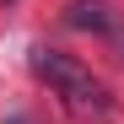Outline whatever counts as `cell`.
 <instances>
[{"label": "cell", "instance_id": "3", "mask_svg": "<svg viewBox=\"0 0 124 124\" xmlns=\"http://www.w3.org/2000/svg\"><path fill=\"white\" fill-rule=\"evenodd\" d=\"M6 124H32V119H27V113H11V119H6Z\"/></svg>", "mask_w": 124, "mask_h": 124}, {"label": "cell", "instance_id": "1", "mask_svg": "<svg viewBox=\"0 0 124 124\" xmlns=\"http://www.w3.org/2000/svg\"><path fill=\"white\" fill-rule=\"evenodd\" d=\"M27 65H32V76L43 81V86L65 102L70 113H81V119H108L113 113V97H108V86L81 65L76 54H59V49H32L27 54Z\"/></svg>", "mask_w": 124, "mask_h": 124}, {"label": "cell", "instance_id": "2", "mask_svg": "<svg viewBox=\"0 0 124 124\" xmlns=\"http://www.w3.org/2000/svg\"><path fill=\"white\" fill-rule=\"evenodd\" d=\"M65 22L81 27V32L108 38V43L124 54V22H119V11H113V6H102V0H70V6H65Z\"/></svg>", "mask_w": 124, "mask_h": 124}]
</instances>
